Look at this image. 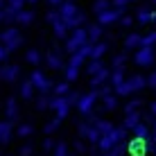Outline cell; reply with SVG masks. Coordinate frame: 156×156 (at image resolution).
Returning a JSON list of instances; mask_svg holds the SVG:
<instances>
[{"label": "cell", "mask_w": 156, "mask_h": 156, "mask_svg": "<svg viewBox=\"0 0 156 156\" xmlns=\"http://www.w3.org/2000/svg\"><path fill=\"white\" fill-rule=\"evenodd\" d=\"M66 39H68V41H66V50L70 52V55H73V52H77L79 48L88 41V39H86V27L70 30V36H66Z\"/></svg>", "instance_id": "cell-1"}, {"label": "cell", "mask_w": 156, "mask_h": 156, "mask_svg": "<svg viewBox=\"0 0 156 156\" xmlns=\"http://www.w3.org/2000/svg\"><path fill=\"white\" fill-rule=\"evenodd\" d=\"M20 43H23V36H20V32L16 27H7L0 34V45H5L7 50H16Z\"/></svg>", "instance_id": "cell-2"}, {"label": "cell", "mask_w": 156, "mask_h": 156, "mask_svg": "<svg viewBox=\"0 0 156 156\" xmlns=\"http://www.w3.org/2000/svg\"><path fill=\"white\" fill-rule=\"evenodd\" d=\"M57 14H59V18L66 23V20H70V18H75V16L79 14V9H77V5H75L73 0H63V2L57 7Z\"/></svg>", "instance_id": "cell-3"}, {"label": "cell", "mask_w": 156, "mask_h": 156, "mask_svg": "<svg viewBox=\"0 0 156 156\" xmlns=\"http://www.w3.org/2000/svg\"><path fill=\"white\" fill-rule=\"evenodd\" d=\"M118 18H120V14L109 7V9H104L102 14H98V25H100V27H109V25L118 23Z\"/></svg>", "instance_id": "cell-4"}, {"label": "cell", "mask_w": 156, "mask_h": 156, "mask_svg": "<svg viewBox=\"0 0 156 156\" xmlns=\"http://www.w3.org/2000/svg\"><path fill=\"white\" fill-rule=\"evenodd\" d=\"M152 59H154V48L143 45V48H138L136 59H133V61H136L138 66H149V63H152Z\"/></svg>", "instance_id": "cell-5"}, {"label": "cell", "mask_w": 156, "mask_h": 156, "mask_svg": "<svg viewBox=\"0 0 156 156\" xmlns=\"http://www.w3.org/2000/svg\"><path fill=\"white\" fill-rule=\"evenodd\" d=\"M102 34H104V27H100L98 23L86 25V39H88V43H98L102 39Z\"/></svg>", "instance_id": "cell-6"}, {"label": "cell", "mask_w": 156, "mask_h": 156, "mask_svg": "<svg viewBox=\"0 0 156 156\" xmlns=\"http://www.w3.org/2000/svg\"><path fill=\"white\" fill-rule=\"evenodd\" d=\"M136 18H138V23H140V25H149V23H154V9L149 7V5H145V7L138 9Z\"/></svg>", "instance_id": "cell-7"}, {"label": "cell", "mask_w": 156, "mask_h": 156, "mask_svg": "<svg viewBox=\"0 0 156 156\" xmlns=\"http://www.w3.org/2000/svg\"><path fill=\"white\" fill-rule=\"evenodd\" d=\"M32 20H34V12H30V9H20V12H16L14 14V23L16 25H30Z\"/></svg>", "instance_id": "cell-8"}, {"label": "cell", "mask_w": 156, "mask_h": 156, "mask_svg": "<svg viewBox=\"0 0 156 156\" xmlns=\"http://www.w3.org/2000/svg\"><path fill=\"white\" fill-rule=\"evenodd\" d=\"M106 50H109V45H106V43H102V41H98V43H93V48H90V57L88 59H100L106 55Z\"/></svg>", "instance_id": "cell-9"}, {"label": "cell", "mask_w": 156, "mask_h": 156, "mask_svg": "<svg viewBox=\"0 0 156 156\" xmlns=\"http://www.w3.org/2000/svg\"><path fill=\"white\" fill-rule=\"evenodd\" d=\"M125 45H127V48H133V50H138V48H143V36L136 34V32H131V34H127Z\"/></svg>", "instance_id": "cell-10"}, {"label": "cell", "mask_w": 156, "mask_h": 156, "mask_svg": "<svg viewBox=\"0 0 156 156\" xmlns=\"http://www.w3.org/2000/svg\"><path fill=\"white\" fill-rule=\"evenodd\" d=\"M82 23H86V16L82 14V12H79L77 16H75V18H70V20H66V23H63V25H66V27H68V32H70V30H77V27H84V25Z\"/></svg>", "instance_id": "cell-11"}, {"label": "cell", "mask_w": 156, "mask_h": 156, "mask_svg": "<svg viewBox=\"0 0 156 156\" xmlns=\"http://www.w3.org/2000/svg\"><path fill=\"white\" fill-rule=\"evenodd\" d=\"M16 75H18V66H5V68H0V77L7 79V82L16 79Z\"/></svg>", "instance_id": "cell-12"}, {"label": "cell", "mask_w": 156, "mask_h": 156, "mask_svg": "<svg viewBox=\"0 0 156 156\" xmlns=\"http://www.w3.org/2000/svg\"><path fill=\"white\" fill-rule=\"evenodd\" d=\"M32 86H39V88H48V86H50V82L45 79V75H43V73H34V75H32Z\"/></svg>", "instance_id": "cell-13"}, {"label": "cell", "mask_w": 156, "mask_h": 156, "mask_svg": "<svg viewBox=\"0 0 156 156\" xmlns=\"http://www.w3.org/2000/svg\"><path fill=\"white\" fill-rule=\"evenodd\" d=\"M52 30H55V34L59 39H66L68 36V27L63 25V20H57V23H52Z\"/></svg>", "instance_id": "cell-14"}, {"label": "cell", "mask_w": 156, "mask_h": 156, "mask_svg": "<svg viewBox=\"0 0 156 156\" xmlns=\"http://www.w3.org/2000/svg\"><path fill=\"white\" fill-rule=\"evenodd\" d=\"M127 7H129V0H111V9H115L120 16L127 12Z\"/></svg>", "instance_id": "cell-15"}, {"label": "cell", "mask_w": 156, "mask_h": 156, "mask_svg": "<svg viewBox=\"0 0 156 156\" xmlns=\"http://www.w3.org/2000/svg\"><path fill=\"white\" fill-rule=\"evenodd\" d=\"M45 61H48V66L55 70V68H61V57L57 55V52H50V55L45 57Z\"/></svg>", "instance_id": "cell-16"}, {"label": "cell", "mask_w": 156, "mask_h": 156, "mask_svg": "<svg viewBox=\"0 0 156 156\" xmlns=\"http://www.w3.org/2000/svg\"><path fill=\"white\" fill-rule=\"evenodd\" d=\"M109 7H111V0H95V2H93V12H95V16L102 14L104 9H109Z\"/></svg>", "instance_id": "cell-17"}, {"label": "cell", "mask_w": 156, "mask_h": 156, "mask_svg": "<svg viewBox=\"0 0 156 156\" xmlns=\"http://www.w3.org/2000/svg\"><path fill=\"white\" fill-rule=\"evenodd\" d=\"M102 68H104V63L98 61V59H93V61H90V66H88V73H90V75H98Z\"/></svg>", "instance_id": "cell-18"}, {"label": "cell", "mask_w": 156, "mask_h": 156, "mask_svg": "<svg viewBox=\"0 0 156 156\" xmlns=\"http://www.w3.org/2000/svg\"><path fill=\"white\" fill-rule=\"evenodd\" d=\"M93 100H95V93H90L88 98H84L82 102H79V109H82V111H88L90 104H93Z\"/></svg>", "instance_id": "cell-19"}, {"label": "cell", "mask_w": 156, "mask_h": 156, "mask_svg": "<svg viewBox=\"0 0 156 156\" xmlns=\"http://www.w3.org/2000/svg\"><path fill=\"white\" fill-rule=\"evenodd\" d=\"M154 39H156V34H154V32H147V34L143 36V45H147V48H154Z\"/></svg>", "instance_id": "cell-20"}, {"label": "cell", "mask_w": 156, "mask_h": 156, "mask_svg": "<svg viewBox=\"0 0 156 156\" xmlns=\"http://www.w3.org/2000/svg\"><path fill=\"white\" fill-rule=\"evenodd\" d=\"M118 25H120V27H131L133 18H131V16H120V18H118Z\"/></svg>", "instance_id": "cell-21"}, {"label": "cell", "mask_w": 156, "mask_h": 156, "mask_svg": "<svg viewBox=\"0 0 156 156\" xmlns=\"http://www.w3.org/2000/svg\"><path fill=\"white\" fill-rule=\"evenodd\" d=\"M45 20H48V23H57V20H61V18H59V14H57V9H50V12H48L45 14Z\"/></svg>", "instance_id": "cell-22"}, {"label": "cell", "mask_w": 156, "mask_h": 156, "mask_svg": "<svg viewBox=\"0 0 156 156\" xmlns=\"http://www.w3.org/2000/svg\"><path fill=\"white\" fill-rule=\"evenodd\" d=\"M25 59H27L30 63H39L41 61V57H39V52H36V50H30L27 55H25Z\"/></svg>", "instance_id": "cell-23"}, {"label": "cell", "mask_w": 156, "mask_h": 156, "mask_svg": "<svg viewBox=\"0 0 156 156\" xmlns=\"http://www.w3.org/2000/svg\"><path fill=\"white\" fill-rule=\"evenodd\" d=\"M122 73H125V68H118V70L111 75V79H113V84L118 86V84H122Z\"/></svg>", "instance_id": "cell-24"}, {"label": "cell", "mask_w": 156, "mask_h": 156, "mask_svg": "<svg viewBox=\"0 0 156 156\" xmlns=\"http://www.w3.org/2000/svg\"><path fill=\"white\" fill-rule=\"evenodd\" d=\"M66 77L70 79V82H73V79H77V66H68V70H66Z\"/></svg>", "instance_id": "cell-25"}, {"label": "cell", "mask_w": 156, "mask_h": 156, "mask_svg": "<svg viewBox=\"0 0 156 156\" xmlns=\"http://www.w3.org/2000/svg\"><path fill=\"white\" fill-rule=\"evenodd\" d=\"M55 106H57L59 115H63V113H66V102H63V100H55Z\"/></svg>", "instance_id": "cell-26"}, {"label": "cell", "mask_w": 156, "mask_h": 156, "mask_svg": "<svg viewBox=\"0 0 156 156\" xmlns=\"http://www.w3.org/2000/svg\"><path fill=\"white\" fill-rule=\"evenodd\" d=\"M113 66H115V70H118V68H125V57L118 55V57L113 59Z\"/></svg>", "instance_id": "cell-27"}, {"label": "cell", "mask_w": 156, "mask_h": 156, "mask_svg": "<svg viewBox=\"0 0 156 156\" xmlns=\"http://www.w3.org/2000/svg\"><path fill=\"white\" fill-rule=\"evenodd\" d=\"M23 95H25V98H30V95H32V82H25L23 84Z\"/></svg>", "instance_id": "cell-28"}, {"label": "cell", "mask_w": 156, "mask_h": 156, "mask_svg": "<svg viewBox=\"0 0 156 156\" xmlns=\"http://www.w3.org/2000/svg\"><path fill=\"white\" fill-rule=\"evenodd\" d=\"M7 55H9V50L5 45H0V61H5V59H7Z\"/></svg>", "instance_id": "cell-29"}, {"label": "cell", "mask_w": 156, "mask_h": 156, "mask_svg": "<svg viewBox=\"0 0 156 156\" xmlns=\"http://www.w3.org/2000/svg\"><path fill=\"white\" fill-rule=\"evenodd\" d=\"M66 90H68V86H66V84H61V86L57 88V93H66Z\"/></svg>", "instance_id": "cell-30"}, {"label": "cell", "mask_w": 156, "mask_h": 156, "mask_svg": "<svg viewBox=\"0 0 156 156\" xmlns=\"http://www.w3.org/2000/svg\"><path fill=\"white\" fill-rule=\"evenodd\" d=\"M14 111H16V104H14V102H9V115H14Z\"/></svg>", "instance_id": "cell-31"}, {"label": "cell", "mask_w": 156, "mask_h": 156, "mask_svg": "<svg viewBox=\"0 0 156 156\" xmlns=\"http://www.w3.org/2000/svg\"><path fill=\"white\" fill-rule=\"evenodd\" d=\"M5 23V14H2V9H0V25Z\"/></svg>", "instance_id": "cell-32"}, {"label": "cell", "mask_w": 156, "mask_h": 156, "mask_svg": "<svg viewBox=\"0 0 156 156\" xmlns=\"http://www.w3.org/2000/svg\"><path fill=\"white\" fill-rule=\"evenodd\" d=\"M0 9H5V0H0Z\"/></svg>", "instance_id": "cell-33"}, {"label": "cell", "mask_w": 156, "mask_h": 156, "mask_svg": "<svg viewBox=\"0 0 156 156\" xmlns=\"http://www.w3.org/2000/svg\"><path fill=\"white\" fill-rule=\"evenodd\" d=\"M25 2H39V0H25Z\"/></svg>", "instance_id": "cell-34"}, {"label": "cell", "mask_w": 156, "mask_h": 156, "mask_svg": "<svg viewBox=\"0 0 156 156\" xmlns=\"http://www.w3.org/2000/svg\"><path fill=\"white\" fill-rule=\"evenodd\" d=\"M129 2H133V0H129Z\"/></svg>", "instance_id": "cell-35"}]
</instances>
